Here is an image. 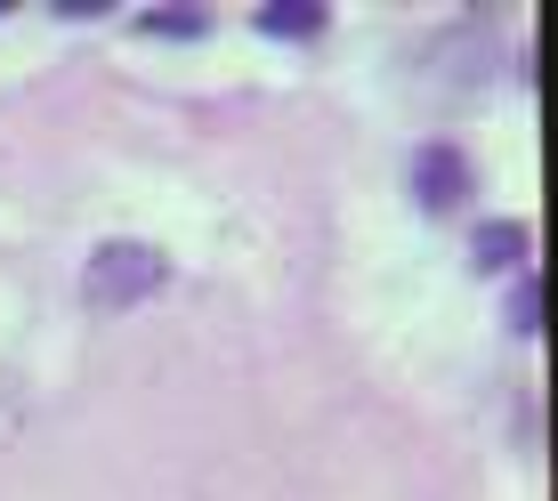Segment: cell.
<instances>
[{
    "instance_id": "3",
    "label": "cell",
    "mask_w": 558,
    "mask_h": 501,
    "mask_svg": "<svg viewBox=\"0 0 558 501\" xmlns=\"http://www.w3.org/2000/svg\"><path fill=\"white\" fill-rule=\"evenodd\" d=\"M259 33H276V41H316L324 33V0H267Z\"/></svg>"
},
{
    "instance_id": "4",
    "label": "cell",
    "mask_w": 558,
    "mask_h": 501,
    "mask_svg": "<svg viewBox=\"0 0 558 501\" xmlns=\"http://www.w3.org/2000/svg\"><path fill=\"white\" fill-rule=\"evenodd\" d=\"M470 250H477V267H518V259H526V227H510V219H502V227H486V235H477Z\"/></svg>"
},
{
    "instance_id": "1",
    "label": "cell",
    "mask_w": 558,
    "mask_h": 501,
    "mask_svg": "<svg viewBox=\"0 0 558 501\" xmlns=\"http://www.w3.org/2000/svg\"><path fill=\"white\" fill-rule=\"evenodd\" d=\"M170 283V259L154 243H138V235H113V243H98L89 250V267H82V300L89 307H138V300H154Z\"/></svg>"
},
{
    "instance_id": "5",
    "label": "cell",
    "mask_w": 558,
    "mask_h": 501,
    "mask_svg": "<svg viewBox=\"0 0 558 501\" xmlns=\"http://www.w3.org/2000/svg\"><path fill=\"white\" fill-rule=\"evenodd\" d=\"M146 33H162V41H195V33H210V9H154Z\"/></svg>"
},
{
    "instance_id": "2",
    "label": "cell",
    "mask_w": 558,
    "mask_h": 501,
    "mask_svg": "<svg viewBox=\"0 0 558 501\" xmlns=\"http://www.w3.org/2000/svg\"><path fill=\"white\" fill-rule=\"evenodd\" d=\"M413 195H421V210H461V203H470V162H461L453 146H421Z\"/></svg>"
}]
</instances>
